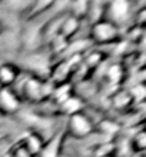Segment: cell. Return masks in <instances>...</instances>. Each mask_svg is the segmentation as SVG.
Masks as SVG:
<instances>
[{
  "mask_svg": "<svg viewBox=\"0 0 146 157\" xmlns=\"http://www.w3.org/2000/svg\"><path fill=\"white\" fill-rule=\"evenodd\" d=\"M53 83L47 77H39V76L29 75L22 82L20 91H17L22 97L23 103L39 104L50 99L53 91Z\"/></svg>",
  "mask_w": 146,
  "mask_h": 157,
  "instance_id": "obj_1",
  "label": "cell"
},
{
  "mask_svg": "<svg viewBox=\"0 0 146 157\" xmlns=\"http://www.w3.org/2000/svg\"><path fill=\"white\" fill-rule=\"evenodd\" d=\"M122 29L112 21L102 19L89 27V43L96 46H110L120 40Z\"/></svg>",
  "mask_w": 146,
  "mask_h": 157,
  "instance_id": "obj_2",
  "label": "cell"
},
{
  "mask_svg": "<svg viewBox=\"0 0 146 157\" xmlns=\"http://www.w3.org/2000/svg\"><path fill=\"white\" fill-rule=\"evenodd\" d=\"M63 128H65L66 137H70L75 140H85L95 133V121L85 112H79L67 116L66 126Z\"/></svg>",
  "mask_w": 146,
  "mask_h": 157,
  "instance_id": "obj_3",
  "label": "cell"
},
{
  "mask_svg": "<svg viewBox=\"0 0 146 157\" xmlns=\"http://www.w3.org/2000/svg\"><path fill=\"white\" fill-rule=\"evenodd\" d=\"M133 4L126 0H116V2H108L105 3V16L103 19L112 21L122 29V25L130 19L135 12H132Z\"/></svg>",
  "mask_w": 146,
  "mask_h": 157,
  "instance_id": "obj_4",
  "label": "cell"
},
{
  "mask_svg": "<svg viewBox=\"0 0 146 157\" xmlns=\"http://www.w3.org/2000/svg\"><path fill=\"white\" fill-rule=\"evenodd\" d=\"M23 107V100L14 87H0V117L17 116Z\"/></svg>",
  "mask_w": 146,
  "mask_h": 157,
  "instance_id": "obj_5",
  "label": "cell"
},
{
  "mask_svg": "<svg viewBox=\"0 0 146 157\" xmlns=\"http://www.w3.org/2000/svg\"><path fill=\"white\" fill-rule=\"evenodd\" d=\"M65 141H66L65 128L60 127L59 130H54L53 134L49 136L46 140H45L43 147L37 157H60L63 153Z\"/></svg>",
  "mask_w": 146,
  "mask_h": 157,
  "instance_id": "obj_6",
  "label": "cell"
},
{
  "mask_svg": "<svg viewBox=\"0 0 146 157\" xmlns=\"http://www.w3.org/2000/svg\"><path fill=\"white\" fill-rule=\"evenodd\" d=\"M22 67L13 62H3L0 64V87H14L20 80Z\"/></svg>",
  "mask_w": 146,
  "mask_h": 157,
  "instance_id": "obj_7",
  "label": "cell"
},
{
  "mask_svg": "<svg viewBox=\"0 0 146 157\" xmlns=\"http://www.w3.org/2000/svg\"><path fill=\"white\" fill-rule=\"evenodd\" d=\"M56 6V2L52 0H37V2H29V6L26 7V10L22 14V20L26 23H32L33 20L39 19L43 16L45 13H47L52 7Z\"/></svg>",
  "mask_w": 146,
  "mask_h": 157,
  "instance_id": "obj_8",
  "label": "cell"
},
{
  "mask_svg": "<svg viewBox=\"0 0 146 157\" xmlns=\"http://www.w3.org/2000/svg\"><path fill=\"white\" fill-rule=\"evenodd\" d=\"M80 23L82 21L75 19V17L69 16L67 13H65L62 17V21H60V26H59V32H57V37L62 39L63 41H69L73 39L77 32H79V27H80Z\"/></svg>",
  "mask_w": 146,
  "mask_h": 157,
  "instance_id": "obj_9",
  "label": "cell"
},
{
  "mask_svg": "<svg viewBox=\"0 0 146 157\" xmlns=\"http://www.w3.org/2000/svg\"><path fill=\"white\" fill-rule=\"evenodd\" d=\"M19 140L23 143L26 149L29 150V153L32 154L33 157H37L39 153H40V150L43 147V143H45V137L42 134H39L37 132H33V130H29V132L26 133L25 136L19 139Z\"/></svg>",
  "mask_w": 146,
  "mask_h": 157,
  "instance_id": "obj_10",
  "label": "cell"
},
{
  "mask_svg": "<svg viewBox=\"0 0 146 157\" xmlns=\"http://www.w3.org/2000/svg\"><path fill=\"white\" fill-rule=\"evenodd\" d=\"M83 107H85L83 99L80 96L75 94V93L72 96H69L65 101L57 104L59 114L60 116H70V114H75V113L83 112Z\"/></svg>",
  "mask_w": 146,
  "mask_h": 157,
  "instance_id": "obj_11",
  "label": "cell"
},
{
  "mask_svg": "<svg viewBox=\"0 0 146 157\" xmlns=\"http://www.w3.org/2000/svg\"><path fill=\"white\" fill-rule=\"evenodd\" d=\"M95 132L108 139H112L120 132V126L112 119H102L97 123H95Z\"/></svg>",
  "mask_w": 146,
  "mask_h": 157,
  "instance_id": "obj_12",
  "label": "cell"
},
{
  "mask_svg": "<svg viewBox=\"0 0 146 157\" xmlns=\"http://www.w3.org/2000/svg\"><path fill=\"white\" fill-rule=\"evenodd\" d=\"M88 12H89V2L77 0V2L66 3V13L69 16L75 17V19H77V20H80V21L86 19Z\"/></svg>",
  "mask_w": 146,
  "mask_h": 157,
  "instance_id": "obj_13",
  "label": "cell"
},
{
  "mask_svg": "<svg viewBox=\"0 0 146 157\" xmlns=\"http://www.w3.org/2000/svg\"><path fill=\"white\" fill-rule=\"evenodd\" d=\"M129 149L130 153H145L146 149V133L145 128L140 126L138 130H135L132 137L129 139Z\"/></svg>",
  "mask_w": 146,
  "mask_h": 157,
  "instance_id": "obj_14",
  "label": "cell"
},
{
  "mask_svg": "<svg viewBox=\"0 0 146 157\" xmlns=\"http://www.w3.org/2000/svg\"><path fill=\"white\" fill-rule=\"evenodd\" d=\"M110 104L117 110H126V109L132 107L133 100L130 97L128 89H125V90H117L113 93L110 97Z\"/></svg>",
  "mask_w": 146,
  "mask_h": 157,
  "instance_id": "obj_15",
  "label": "cell"
},
{
  "mask_svg": "<svg viewBox=\"0 0 146 157\" xmlns=\"http://www.w3.org/2000/svg\"><path fill=\"white\" fill-rule=\"evenodd\" d=\"M6 156L7 157H33L32 154L29 153V150L23 146V143H22L20 140L14 141L13 144L9 146Z\"/></svg>",
  "mask_w": 146,
  "mask_h": 157,
  "instance_id": "obj_16",
  "label": "cell"
},
{
  "mask_svg": "<svg viewBox=\"0 0 146 157\" xmlns=\"http://www.w3.org/2000/svg\"><path fill=\"white\" fill-rule=\"evenodd\" d=\"M122 75H123V69H122V66H119V64H113V66H110L108 69V73H106V76L109 77V80L110 82H116L119 83L122 78Z\"/></svg>",
  "mask_w": 146,
  "mask_h": 157,
  "instance_id": "obj_17",
  "label": "cell"
},
{
  "mask_svg": "<svg viewBox=\"0 0 146 157\" xmlns=\"http://www.w3.org/2000/svg\"><path fill=\"white\" fill-rule=\"evenodd\" d=\"M125 157H145V154L143 153H129L128 156H125Z\"/></svg>",
  "mask_w": 146,
  "mask_h": 157,
  "instance_id": "obj_18",
  "label": "cell"
},
{
  "mask_svg": "<svg viewBox=\"0 0 146 157\" xmlns=\"http://www.w3.org/2000/svg\"><path fill=\"white\" fill-rule=\"evenodd\" d=\"M4 29H6V27H4V25L2 23V21H0V34L3 33V30H4Z\"/></svg>",
  "mask_w": 146,
  "mask_h": 157,
  "instance_id": "obj_19",
  "label": "cell"
},
{
  "mask_svg": "<svg viewBox=\"0 0 146 157\" xmlns=\"http://www.w3.org/2000/svg\"><path fill=\"white\" fill-rule=\"evenodd\" d=\"M106 157H115V156H106Z\"/></svg>",
  "mask_w": 146,
  "mask_h": 157,
  "instance_id": "obj_20",
  "label": "cell"
}]
</instances>
